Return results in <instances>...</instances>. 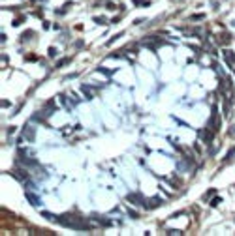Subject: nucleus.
Returning a JSON list of instances; mask_svg holds the SVG:
<instances>
[{
    "label": "nucleus",
    "instance_id": "nucleus-1",
    "mask_svg": "<svg viewBox=\"0 0 235 236\" xmlns=\"http://www.w3.org/2000/svg\"><path fill=\"white\" fill-rule=\"evenodd\" d=\"M58 225L66 227V229H73V231H90L92 225L81 218V216H75V214H62L58 216Z\"/></svg>",
    "mask_w": 235,
    "mask_h": 236
},
{
    "label": "nucleus",
    "instance_id": "nucleus-2",
    "mask_svg": "<svg viewBox=\"0 0 235 236\" xmlns=\"http://www.w3.org/2000/svg\"><path fill=\"white\" fill-rule=\"evenodd\" d=\"M207 128H209V129H213V131H218V129H220V120H218V107H216V105L213 107V114H211V118H209V122H207Z\"/></svg>",
    "mask_w": 235,
    "mask_h": 236
},
{
    "label": "nucleus",
    "instance_id": "nucleus-3",
    "mask_svg": "<svg viewBox=\"0 0 235 236\" xmlns=\"http://www.w3.org/2000/svg\"><path fill=\"white\" fill-rule=\"evenodd\" d=\"M19 163L23 165V167H26V169H36V167H40V163H38V159H34V158H24V156H19Z\"/></svg>",
    "mask_w": 235,
    "mask_h": 236
},
{
    "label": "nucleus",
    "instance_id": "nucleus-4",
    "mask_svg": "<svg viewBox=\"0 0 235 236\" xmlns=\"http://www.w3.org/2000/svg\"><path fill=\"white\" fill-rule=\"evenodd\" d=\"M126 199H128L132 204H136V206H145V208H147V201H145L139 193H128Z\"/></svg>",
    "mask_w": 235,
    "mask_h": 236
},
{
    "label": "nucleus",
    "instance_id": "nucleus-5",
    "mask_svg": "<svg viewBox=\"0 0 235 236\" xmlns=\"http://www.w3.org/2000/svg\"><path fill=\"white\" fill-rule=\"evenodd\" d=\"M198 133H200V137H201V141H203L205 144H211V143H213V139H215V131H213V129H209V128L200 129Z\"/></svg>",
    "mask_w": 235,
    "mask_h": 236
},
{
    "label": "nucleus",
    "instance_id": "nucleus-6",
    "mask_svg": "<svg viewBox=\"0 0 235 236\" xmlns=\"http://www.w3.org/2000/svg\"><path fill=\"white\" fill-rule=\"evenodd\" d=\"M24 197H26V201H28L32 206H36V208L43 204V203H41V197H40V195H36V193H32V191H28V189L24 191Z\"/></svg>",
    "mask_w": 235,
    "mask_h": 236
},
{
    "label": "nucleus",
    "instance_id": "nucleus-7",
    "mask_svg": "<svg viewBox=\"0 0 235 236\" xmlns=\"http://www.w3.org/2000/svg\"><path fill=\"white\" fill-rule=\"evenodd\" d=\"M23 139H26L28 143H34V139H36V128L26 126V128L23 129Z\"/></svg>",
    "mask_w": 235,
    "mask_h": 236
},
{
    "label": "nucleus",
    "instance_id": "nucleus-8",
    "mask_svg": "<svg viewBox=\"0 0 235 236\" xmlns=\"http://www.w3.org/2000/svg\"><path fill=\"white\" fill-rule=\"evenodd\" d=\"M41 113H43V116H45V118H47V116H51L53 113H56V105H55V101H53V99H51V101H47V103H45V109H43Z\"/></svg>",
    "mask_w": 235,
    "mask_h": 236
},
{
    "label": "nucleus",
    "instance_id": "nucleus-9",
    "mask_svg": "<svg viewBox=\"0 0 235 236\" xmlns=\"http://www.w3.org/2000/svg\"><path fill=\"white\" fill-rule=\"evenodd\" d=\"M224 58H226V62H228V66L235 69V53L233 51H224Z\"/></svg>",
    "mask_w": 235,
    "mask_h": 236
},
{
    "label": "nucleus",
    "instance_id": "nucleus-10",
    "mask_svg": "<svg viewBox=\"0 0 235 236\" xmlns=\"http://www.w3.org/2000/svg\"><path fill=\"white\" fill-rule=\"evenodd\" d=\"M90 219H94V221H96L98 225H102V227H111V225H113V223H111L109 219H105L104 216H96V214H94V216H92Z\"/></svg>",
    "mask_w": 235,
    "mask_h": 236
},
{
    "label": "nucleus",
    "instance_id": "nucleus-11",
    "mask_svg": "<svg viewBox=\"0 0 235 236\" xmlns=\"http://www.w3.org/2000/svg\"><path fill=\"white\" fill-rule=\"evenodd\" d=\"M81 92L85 94V98H87V99H92V98H94V88H92V86H88V84H83V86H81Z\"/></svg>",
    "mask_w": 235,
    "mask_h": 236
},
{
    "label": "nucleus",
    "instance_id": "nucleus-12",
    "mask_svg": "<svg viewBox=\"0 0 235 236\" xmlns=\"http://www.w3.org/2000/svg\"><path fill=\"white\" fill-rule=\"evenodd\" d=\"M164 204V201L160 199V197H152L149 203H147V210H151V208H156V206H162Z\"/></svg>",
    "mask_w": 235,
    "mask_h": 236
},
{
    "label": "nucleus",
    "instance_id": "nucleus-13",
    "mask_svg": "<svg viewBox=\"0 0 235 236\" xmlns=\"http://www.w3.org/2000/svg\"><path fill=\"white\" fill-rule=\"evenodd\" d=\"M41 218H45V219L51 221V223H58V216H55V214H51V212H41Z\"/></svg>",
    "mask_w": 235,
    "mask_h": 236
},
{
    "label": "nucleus",
    "instance_id": "nucleus-14",
    "mask_svg": "<svg viewBox=\"0 0 235 236\" xmlns=\"http://www.w3.org/2000/svg\"><path fill=\"white\" fill-rule=\"evenodd\" d=\"M216 41H218L220 45H224V43H230V41H232V38H230L228 34H222V36H218V39H216Z\"/></svg>",
    "mask_w": 235,
    "mask_h": 236
},
{
    "label": "nucleus",
    "instance_id": "nucleus-15",
    "mask_svg": "<svg viewBox=\"0 0 235 236\" xmlns=\"http://www.w3.org/2000/svg\"><path fill=\"white\" fill-rule=\"evenodd\" d=\"M68 62H70V58H60V60L55 64V68H62V66H64V64H68Z\"/></svg>",
    "mask_w": 235,
    "mask_h": 236
},
{
    "label": "nucleus",
    "instance_id": "nucleus-16",
    "mask_svg": "<svg viewBox=\"0 0 235 236\" xmlns=\"http://www.w3.org/2000/svg\"><path fill=\"white\" fill-rule=\"evenodd\" d=\"M233 156H235V148H232V150L228 152V156H226V159H224V161H226V163H228V161H232V159H233Z\"/></svg>",
    "mask_w": 235,
    "mask_h": 236
},
{
    "label": "nucleus",
    "instance_id": "nucleus-17",
    "mask_svg": "<svg viewBox=\"0 0 235 236\" xmlns=\"http://www.w3.org/2000/svg\"><path fill=\"white\" fill-rule=\"evenodd\" d=\"M94 23H96V24H107L105 17H94Z\"/></svg>",
    "mask_w": 235,
    "mask_h": 236
},
{
    "label": "nucleus",
    "instance_id": "nucleus-18",
    "mask_svg": "<svg viewBox=\"0 0 235 236\" xmlns=\"http://www.w3.org/2000/svg\"><path fill=\"white\" fill-rule=\"evenodd\" d=\"M220 203H222V199H220V197H216V199H213V203H211V206H218Z\"/></svg>",
    "mask_w": 235,
    "mask_h": 236
},
{
    "label": "nucleus",
    "instance_id": "nucleus-19",
    "mask_svg": "<svg viewBox=\"0 0 235 236\" xmlns=\"http://www.w3.org/2000/svg\"><path fill=\"white\" fill-rule=\"evenodd\" d=\"M128 216H130V218H134V219H137V218H139V214H137V212H134V210H128Z\"/></svg>",
    "mask_w": 235,
    "mask_h": 236
},
{
    "label": "nucleus",
    "instance_id": "nucleus-20",
    "mask_svg": "<svg viewBox=\"0 0 235 236\" xmlns=\"http://www.w3.org/2000/svg\"><path fill=\"white\" fill-rule=\"evenodd\" d=\"M168 234H183V233H181L179 229H169V231H168Z\"/></svg>",
    "mask_w": 235,
    "mask_h": 236
},
{
    "label": "nucleus",
    "instance_id": "nucleus-21",
    "mask_svg": "<svg viewBox=\"0 0 235 236\" xmlns=\"http://www.w3.org/2000/svg\"><path fill=\"white\" fill-rule=\"evenodd\" d=\"M96 71H102V73H105V75H111V73H113V71H109V69H104V68H98Z\"/></svg>",
    "mask_w": 235,
    "mask_h": 236
},
{
    "label": "nucleus",
    "instance_id": "nucleus-22",
    "mask_svg": "<svg viewBox=\"0 0 235 236\" xmlns=\"http://www.w3.org/2000/svg\"><path fill=\"white\" fill-rule=\"evenodd\" d=\"M134 2H136V4H141V6H149V4H151V2H145V0H134Z\"/></svg>",
    "mask_w": 235,
    "mask_h": 236
},
{
    "label": "nucleus",
    "instance_id": "nucleus-23",
    "mask_svg": "<svg viewBox=\"0 0 235 236\" xmlns=\"http://www.w3.org/2000/svg\"><path fill=\"white\" fill-rule=\"evenodd\" d=\"M49 56H56V49L51 47V49H49Z\"/></svg>",
    "mask_w": 235,
    "mask_h": 236
},
{
    "label": "nucleus",
    "instance_id": "nucleus-24",
    "mask_svg": "<svg viewBox=\"0 0 235 236\" xmlns=\"http://www.w3.org/2000/svg\"><path fill=\"white\" fill-rule=\"evenodd\" d=\"M200 19H203V15H194L192 17V21H200Z\"/></svg>",
    "mask_w": 235,
    "mask_h": 236
},
{
    "label": "nucleus",
    "instance_id": "nucleus-25",
    "mask_svg": "<svg viewBox=\"0 0 235 236\" xmlns=\"http://www.w3.org/2000/svg\"><path fill=\"white\" fill-rule=\"evenodd\" d=\"M8 133H9V135H11V133H15V128H13V126H9V128H8Z\"/></svg>",
    "mask_w": 235,
    "mask_h": 236
}]
</instances>
